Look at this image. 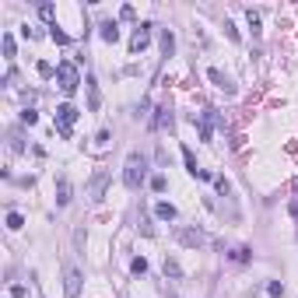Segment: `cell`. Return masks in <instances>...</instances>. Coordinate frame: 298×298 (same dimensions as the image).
I'll return each mask as SVG.
<instances>
[{
  "instance_id": "cell-17",
  "label": "cell",
  "mask_w": 298,
  "mask_h": 298,
  "mask_svg": "<svg viewBox=\"0 0 298 298\" xmlns=\"http://www.w3.org/2000/svg\"><path fill=\"white\" fill-rule=\"evenodd\" d=\"M165 186H169L165 176H151V190H155V193H165Z\"/></svg>"
},
{
  "instance_id": "cell-1",
  "label": "cell",
  "mask_w": 298,
  "mask_h": 298,
  "mask_svg": "<svg viewBox=\"0 0 298 298\" xmlns=\"http://www.w3.org/2000/svg\"><path fill=\"white\" fill-rule=\"evenodd\" d=\"M147 179V158L140 151H130L126 155V165H123V186L126 190H140Z\"/></svg>"
},
{
  "instance_id": "cell-25",
  "label": "cell",
  "mask_w": 298,
  "mask_h": 298,
  "mask_svg": "<svg viewBox=\"0 0 298 298\" xmlns=\"http://www.w3.org/2000/svg\"><path fill=\"white\" fill-rule=\"evenodd\" d=\"M39 14L49 21V18H53V4H42V7H39Z\"/></svg>"
},
{
  "instance_id": "cell-11",
  "label": "cell",
  "mask_w": 298,
  "mask_h": 298,
  "mask_svg": "<svg viewBox=\"0 0 298 298\" xmlns=\"http://www.w3.org/2000/svg\"><path fill=\"white\" fill-rule=\"evenodd\" d=\"M102 39H105V42H116L119 39V25H116V21H105V25H102Z\"/></svg>"
},
{
  "instance_id": "cell-6",
  "label": "cell",
  "mask_w": 298,
  "mask_h": 298,
  "mask_svg": "<svg viewBox=\"0 0 298 298\" xmlns=\"http://www.w3.org/2000/svg\"><path fill=\"white\" fill-rule=\"evenodd\" d=\"M63 291H67V298H78L81 295V274H78V270H67V284H63Z\"/></svg>"
},
{
  "instance_id": "cell-5",
  "label": "cell",
  "mask_w": 298,
  "mask_h": 298,
  "mask_svg": "<svg viewBox=\"0 0 298 298\" xmlns=\"http://www.w3.org/2000/svg\"><path fill=\"white\" fill-rule=\"evenodd\" d=\"M147 42H151V25H137V32H134V39H130V53H140Z\"/></svg>"
},
{
  "instance_id": "cell-24",
  "label": "cell",
  "mask_w": 298,
  "mask_h": 298,
  "mask_svg": "<svg viewBox=\"0 0 298 298\" xmlns=\"http://www.w3.org/2000/svg\"><path fill=\"white\" fill-rule=\"evenodd\" d=\"M35 119H39V116H35V113H32V109H25V113H21V123H28V126H32V123H35Z\"/></svg>"
},
{
  "instance_id": "cell-16",
  "label": "cell",
  "mask_w": 298,
  "mask_h": 298,
  "mask_svg": "<svg viewBox=\"0 0 298 298\" xmlns=\"http://www.w3.org/2000/svg\"><path fill=\"white\" fill-rule=\"evenodd\" d=\"M21 225H25V218H21L18 211H11V214H7V228H11V232H18Z\"/></svg>"
},
{
  "instance_id": "cell-14",
  "label": "cell",
  "mask_w": 298,
  "mask_h": 298,
  "mask_svg": "<svg viewBox=\"0 0 298 298\" xmlns=\"http://www.w3.org/2000/svg\"><path fill=\"white\" fill-rule=\"evenodd\" d=\"M169 105H158V116H155V123H151V126H155V130H158V126H165V123H169Z\"/></svg>"
},
{
  "instance_id": "cell-19",
  "label": "cell",
  "mask_w": 298,
  "mask_h": 298,
  "mask_svg": "<svg viewBox=\"0 0 298 298\" xmlns=\"http://www.w3.org/2000/svg\"><path fill=\"white\" fill-rule=\"evenodd\" d=\"M232 259H235V263H246V259H249V249H246V246L232 249Z\"/></svg>"
},
{
  "instance_id": "cell-8",
  "label": "cell",
  "mask_w": 298,
  "mask_h": 298,
  "mask_svg": "<svg viewBox=\"0 0 298 298\" xmlns=\"http://www.w3.org/2000/svg\"><path fill=\"white\" fill-rule=\"evenodd\" d=\"M182 161H186V172L200 179V172H203V169L197 165V158H193V151H190V147H182Z\"/></svg>"
},
{
  "instance_id": "cell-9",
  "label": "cell",
  "mask_w": 298,
  "mask_h": 298,
  "mask_svg": "<svg viewBox=\"0 0 298 298\" xmlns=\"http://www.w3.org/2000/svg\"><path fill=\"white\" fill-rule=\"evenodd\" d=\"M155 214H158L161 221H176V207L165 203V200H158V203H155Z\"/></svg>"
},
{
  "instance_id": "cell-22",
  "label": "cell",
  "mask_w": 298,
  "mask_h": 298,
  "mask_svg": "<svg viewBox=\"0 0 298 298\" xmlns=\"http://www.w3.org/2000/svg\"><path fill=\"white\" fill-rule=\"evenodd\" d=\"M130 270H134V274H144V270H147V263H144V259H134V263H130Z\"/></svg>"
},
{
  "instance_id": "cell-18",
  "label": "cell",
  "mask_w": 298,
  "mask_h": 298,
  "mask_svg": "<svg viewBox=\"0 0 298 298\" xmlns=\"http://www.w3.org/2000/svg\"><path fill=\"white\" fill-rule=\"evenodd\" d=\"M172 46H176V42H172V32H161V49H165V57H172Z\"/></svg>"
},
{
  "instance_id": "cell-3",
  "label": "cell",
  "mask_w": 298,
  "mask_h": 298,
  "mask_svg": "<svg viewBox=\"0 0 298 298\" xmlns=\"http://www.w3.org/2000/svg\"><path fill=\"white\" fill-rule=\"evenodd\" d=\"M78 105H70V102H63V105H57V130L60 137H70V126H74V119H78Z\"/></svg>"
},
{
  "instance_id": "cell-7",
  "label": "cell",
  "mask_w": 298,
  "mask_h": 298,
  "mask_svg": "<svg viewBox=\"0 0 298 298\" xmlns=\"http://www.w3.org/2000/svg\"><path fill=\"white\" fill-rule=\"evenodd\" d=\"M207 78H211V81H214V84H218V88H221V91H235V88H232V81H228V78H225V74H221V70H218V67H211V70H207Z\"/></svg>"
},
{
  "instance_id": "cell-10",
  "label": "cell",
  "mask_w": 298,
  "mask_h": 298,
  "mask_svg": "<svg viewBox=\"0 0 298 298\" xmlns=\"http://www.w3.org/2000/svg\"><path fill=\"white\" fill-rule=\"evenodd\" d=\"M57 193H60L57 203H60V207H67V203H70V182H67V179H60V182H57Z\"/></svg>"
},
{
  "instance_id": "cell-15",
  "label": "cell",
  "mask_w": 298,
  "mask_h": 298,
  "mask_svg": "<svg viewBox=\"0 0 298 298\" xmlns=\"http://www.w3.org/2000/svg\"><path fill=\"white\" fill-rule=\"evenodd\" d=\"M35 70H39L42 78H53V74H57V67H53L49 60H39V63H35Z\"/></svg>"
},
{
  "instance_id": "cell-20",
  "label": "cell",
  "mask_w": 298,
  "mask_h": 298,
  "mask_svg": "<svg viewBox=\"0 0 298 298\" xmlns=\"http://www.w3.org/2000/svg\"><path fill=\"white\" fill-rule=\"evenodd\" d=\"M4 57L7 60L14 57V39H11V35H4Z\"/></svg>"
},
{
  "instance_id": "cell-2",
  "label": "cell",
  "mask_w": 298,
  "mask_h": 298,
  "mask_svg": "<svg viewBox=\"0 0 298 298\" xmlns=\"http://www.w3.org/2000/svg\"><path fill=\"white\" fill-rule=\"evenodd\" d=\"M57 81H60V91L70 99L74 91H78V84H81V74H78V67L70 63V60H60L57 63Z\"/></svg>"
},
{
  "instance_id": "cell-23",
  "label": "cell",
  "mask_w": 298,
  "mask_h": 298,
  "mask_svg": "<svg viewBox=\"0 0 298 298\" xmlns=\"http://www.w3.org/2000/svg\"><path fill=\"white\" fill-rule=\"evenodd\" d=\"M281 291H284V288H281L277 281H270V284H267V295H274V298H277V295H281Z\"/></svg>"
},
{
  "instance_id": "cell-13",
  "label": "cell",
  "mask_w": 298,
  "mask_h": 298,
  "mask_svg": "<svg viewBox=\"0 0 298 298\" xmlns=\"http://www.w3.org/2000/svg\"><path fill=\"white\" fill-rule=\"evenodd\" d=\"M179 242H182V246H200L203 235H200V232H179Z\"/></svg>"
},
{
  "instance_id": "cell-4",
  "label": "cell",
  "mask_w": 298,
  "mask_h": 298,
  "mask_svg": "<svg viewBox=\"0 0 298 298\" xmlns=\"http://www.w3.org/2000/svg\"><path fill=\"white\" fill-rule=\"evenodd\" d=\"M105 186H109V172H95L91 186H88V200H95V203H99L102 193H105Z\"/></svg>"
},
{
  "instance_id": "cell-21",
  "label": "cell",
  "mask_w": 298,
  "mask_h": 298,
  "mask_svg": "<svg viewBox=\"0 0 298 298\" xmlns=\"http://www.w3.org/2000/svg\"><path fill=\"white\" fill-rule=\"evenodd\" d=\"M28 295V288L25 284H11V298H25Z\"/></svg>"
},
{
  "instance_id": "cell-12",
  "label": "cell",
  "mask_w": 298,
  "mask_h": 298,
  "mask_svg": "<svg viewBox=\"0 0 298 298\" xmlns=\"http://www.w3.org/2000/svg\"><path fill=\"white\" fill-rule=\"evenodd\" d=\"M49 39L57 42V46H70V35H67V32H60L57 25H49Z\"/></svg>"
},
{
  "instance_id": "cell-26",
  "label": "cell",
  "mask_w": 298,
  "mask_h": 298,
  "mask_svg": "<svg viewBox=\"0 0 298 298\" xmlns=\"http://www.w3.org/2000/svg\"><path fill=\"white\" fill-rule=\"evenodd\" d=\"M165 274H172V277H179V267L172 263V259H165Z\"/></svg>"
},
{
  "instance_id": "cell-27",
  "label": "cell",
  "mask_w": 298,
  "mask_h": 298,
  "mask_svg": "<svg viewBox=\"0 0 298 298\" xmlns=\"http://www.w3.org/2000/svg\"><path fill=\"white\" fill-rule=\"evenodd\" d=\"M95 140H99V147H105V144H109V130H99V137H95Z\"/></svg>"
}]
</instances>
